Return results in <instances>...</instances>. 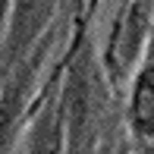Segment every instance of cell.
<instances>
[{
	"instance_id": "1",
	"label": "cell",
	"mask_w": 154,
	"mask_h": 154,
	"mask_svg": "<svg viewBox=\"0 0 154 154\" xmlns=\"http://www.w3.org/2000/svg\"><path fill=\"white\" fill-rule=\"evenodd\" d=\"M148 25H151L148 3H145V0H135V3L120 16V22H116V29H113V38H110V47H107L110 72L120 75L123 69H129V63L135 60L138 47H142L145 38H148Z\"/></svg>"
},
{
	"instance_id": "2",
	"label": "cell",
	"mask_w": 154,
	"mask_h": 154,
	"mask_svg": "<svg viewBox=\"0 0 154 154\" xmlns=\"http://www.w3.org/2000/svg\"><path fill=\"white\" fill-rule=\"evenodd\" d=\"M54 10V0H16L13 6V22H10V51L19 54L22 47L32 44V38L44 29L47 16Z\"/></svg>"
},
{
	"instance_id": "3",
	"label": "cell",
	"mask_w": 154,
	"mask_h": 154,
	"mask_svg": "<svg viewBox=\"0 0 154 154\" xmlns=\"http://www.w3.org/2000/svg\"><path fill=\"white\" fill-rule=\"evenodd\" d=\"M129 120L138 135H145V138L154 135V66H148L135 82L132 104H129Z\"/></svg>"
},
{
	"instance_id": "4",
	"label": "cell",
	"mask_w": 154,
	"mask_h": 154,
	"mask_svg": "<svg viewBox=\"0 0 154 154\" xmlns=\"http://www.w3.org/2000/svg\"><path fill=\"white\" fill-rule=\"evenodd\" d=\"M60 148H63V135H60V116L47 110V113L38 120L35 132H32L29 154H60Z\"/></svg>"
}]
</instances>
